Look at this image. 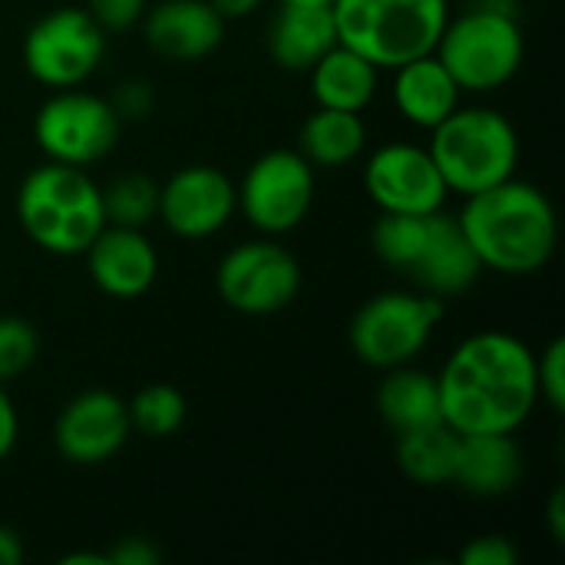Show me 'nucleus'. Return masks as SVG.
<instances>
[{"instance_id":"nucleus-1","label":"nucleus","mask_w":565,"mask_h":565,"mask_svg":"<svg viewBox=\"0 0 565 565\" xmlns=\"http://www.w3.org/2000/svg\"><path fill=\"white\" fill-rule=\"evenodd\" d=\"M440 417L463 434H516L540 407L536 351L500 328L467 334L437 371Z\"/></svg>"},{"instance_id":"nucleus-2","label":"nucleus","mask_w":565,"mask_h":565,"mask_svg":"<svg viewBox=\"0 0 565 565\" xmlns=\"http://www.w3.org/2000/svg\"><path fill=\"white\" fill-rule=\"evenodd\" d=\"M457 222L483 271L493 275H536L559 248V215L553 199L516 175L467 195Z\"/></svg>"},{"instance_id":"nucleus-3","label":"nucleus","mask_w":565,"mask_h":565,"mask_svg":"<svg viewBox=\"0 0 565 565\" xmlns=\"http://www.w3.org/2000/svg\"><path fill=\"white\" fill-rule=\"evenodd\" d=\"M17 222L23 235L46 255L76 258L106 225L99 182L76 166L43 159L17 189Z\"/></svg>"},{"instance_id":"nucleus-4","label":"nucleus","mask_w":565,"mask_h":565,"mask_svg":"<svg viewBox=\"0 0 565 565\" xmlns=\"http://www.w3.org/2000/svg\"><path fill=\"white\" fill-rule=\"evenodd\" d=\"M450 195H477L516 175L520 132L513 119L493 106H457L427 142Z\"/></svg>"},{"instance_id":"nucleus-5","label":"nucleus","mask_w":565,"mask_h":565,"mask_svg":"<svg viewBox=\"0 0 565 565\" xmlns=\"http://www.w3.org/2000/svg\"><path fill=\"white\" fill-rule=\"evenodd\" d=\"M338 43L371 60L381 73L434 53L450 0H331Z\"/></svg>"},{"instance_id":"nucleus-6","label":"nucleus","mask_w":565,"mask_h":565,"mask_svg":"<svg viewBox=\"0 0 565 565\" xmlns=\"http://www.w3.org/2000/svg\"><path fill=\"white\" fill-rule=\"evenodd\" d=\"M434 53L463 93H497L523 70L526 36L520 17L470 3L447 20Z\"/></svg>"},{"instance_id":"nucleus-7","label":"nucleus","mask_w":565,"mask_h":565,"mask_svg":"<svg viewBox=\"0 0 565 565\" xmlns=\"http://www.w3.org/2000/svg\"><path fill=\"white\" fill-rule=\"evenodd\" d=\"M440 321L444 298L401 288L381 291L354 311L348 324V344L361 364L374 371H391L401 364H414L427 351Z\"/></svg>"},{"instance_id":"nucleus-8","label":"nucleus","mask_w":565,"mask_h":565,"mask_svg":"<svg viewBox=\"0 0 565 565\" xmlns=\"http://www.w3.org/2000/svg\"><path fill=\"white\" fill-rule=\"evenodd\" d=\"M122 132V119L106 96L70 86L53 89L33 116V142L50 162L89 169L103 162Z\"/></svg>"},{"instance_id":"nucleus-9","label":"nucleus","mask_w":565,"mask_h":565,"mask_svg":"<svg viewBox=\"0 0 565 565\" xmlns=\"http://www.w3.org/2000/svg\"><path fill=\"white\" fill-rule=\"evenodd\" d=\"M315 166L298 149H268L262 152L235 185V202L242 218L258 235H291L305 225L318 179Z\"/></svg>"},{"instance_id":"nucleus-10","label":"nucleus","mask_w":565,"mask_h":565,"mask_svg":"<svg viewBox=\"0 0 565 565\" xmlns=\"http://www.w3.org/2000/svg\"><path fill=\"white\" fill-rule=\"evenodd\" d=\"M301 262L271 235L232 245L215 268V291L222 305L248 318L285 311L301 295Z\"/></svg>"},{"instance_id":"nucleus-11","label":"nucleus","mask_w":565,"mask_h":565,"mask_svg":"<svg viewBox=\"0 0 565 565\" xmlns=\"http://www.w3.org/2000/svg\"><path fill=\"white\" fill-rule=\"evenodd\" d=\"M23 70L46 89L83 86L106 56V30L86 7H56L30 23L23 46Z\"/></svg>"},{"instance_id":"nucleus-12","label":"nucleus","mask_w":565,"mask_h":565,"mask_svg":"<svg viewBox=\"0 0 565 565\" xmlns=\"http://www.w3.org/2000/svg\"><path fill=\"white\" fill-rule=\"evenodd\" d=\"M364 192L377 212L427 215L447 205L450 189L427 146L391 139L364 162Z\"/></svg>"},{"instance_id":"nucleus-13","label":"nucleus","mask_w":565,"mask_h":565,"mask_svg":"<svg viewBox=\"0 0 565 565\" xmlns=\"http://www.w3.org/2000/svg\"><path fill=\"white\" fill-rule=\"evenodd\" d=\"M53 450L73 467L109 463L132 437L126 401L113 391L89 387L70 397L53 420Z\"/></svg>"},{"instance_id":"nucleus-14","label":"nucleus","mask_w":565,"mask_h":565,"mask_svg":"<svg viewBox=\"0 0 565 565\" xmlns=\"http://www.w3.org/2000/svg\"><path fill=\"white\" fill-rule=\"evenodd\" d=\"M235 212V182L215 166H182L159 185V222L175 238H212L232 222Z\"/></svg>"},{"instance_id":"nucleus-15","label":"nucleus","mask_w":565,"mask_h":565,"mask_svg":"<svg viewBox=\"0 0 565 565\" xmlns=\"http://www.w3.org/2000/svg\"><path fill=\"white\" fill-rule=\"evenodd\" d=\"M83 258L96 291L113 301L142 298L159 278V252L149 242L146 228L103 225Z\"/></svg>"},{"instance_id":"nucleus-16","label":"nucleus","mask_w":565,"mask_h":565,"mask_svg":"<svg viewBox=\"0 0 565 565\" xmlns=\"http://www.w3.org/2000/svg\"><path fill=\"white\" fill-rule=\"evenodd\" d=\"M142 36L149 50L172 63H195L212 56L225 40V20L209 0H159L142 13Z\"/></svg>"},{"instance_id":"nucleus-17","label":"nucleus","mask_w":565,"mask_h":565,"mask_svg":"<svg viewBox=\"0 0 565 565\" xmlns=\"http://www.w3.org/2000/svg\"><path fill=\"white\" fill-rule=\"evenodd\" d=\"M483 275L480 258L473 255L457 215L437 209L430 215V232L424 242V252L407 275L417 291H427L434 298H457L467 295Z\"/></svg>"},{"instance_id":"nucleus-18","label":"nucleus","mask_w":565,"mask_h":565,"mask_svg":"<svg viewBox=\"0 0 565 565\" xmlns=\"http://www.w3.org/2000/svg\"><path fill=\"white\" fill-rule=\"evenodd\" d=\"M334 43L331 3H278L265 33L268 56L288 73H308Z\"/></svg>"},{"instance_id":"nucleus-19","label":"nucleus","mask_w":565,"mask_h":565,"mask_svg":"<svg viewBox=\"0 0 565 565\" xmlns=\"http://www.w3.org/2000/svg\"><path fill=\"white\" fill-rule=\"evenodd\" d=\"M523 480V450L513 434H463L457 444L454 483L470 497L500 500Z\"/></svg>"},{"instance_id":"nucleus-20","label":"nucleus","mask_w":565,"mask_h":565,"mask_svg":"<svg viewBox=\"0 0 565 565\" xmlns=\"http://www.w3.org/2000/svg\"><path fill=\"white\" fill-rule=\"evenodd\" d=\"M391 103L401 119H407L417 129L440 126L463 99V89L450 76V70L437 60V53H424L417 60L401 63L391 70Z\"/></svg>"},{"instance_id":"nucleus-21","label":"nucleus","mask_w":565,"mask_h":565,"mask_svg":"<svg viewBox=\"0 0 565 565\" xmlns=\"http://www.w3.org/2000/svg\"><path fill=\"white\" fill-rule=\"evenodd\" d=\"M311 96L315 106L328 109H348V113H364L381 86V70L364 60L361 53L334 43L311 70H308Z\"/></svg>"},{"instance_id":"nucleus-22","label":"nucleus","mask_w":565,"mask_h":565,"mask_svg":"<svg viewBox=\"0 0 565 565\" xmlns=\"http://www.w3.org/2000/svg\"><path fill=\"white\" fill-rule=\"evenodd\" d=\"M381 374L384 377L377 384L374 407L394 434H407V430L444 420L437 374H430L417 364H401V367H391Z\"/></svg>"},{"instance_id":"nucleus-23","label":"nucleus","mask_w":565,"mask_h":565,"mask_svg":"<svg viewBox=\"0 0 565 565\" xmlns=\"http://www.w3.org/2000/svg\"><path fill=\"white\" fill-rule=\"evenodd\" d=\"M315 169H344L367 149V126L361 113L318 106L298 129L295 146Z\"/></svg>"},{"instance_id":"nucleus-24","label":"nucleus","mask_w":565,"mask_h":565,"mask_svg":"<svg viewBox=\"0 0 565 565\" xmlns=\"http://www.w3.org/2000/svg\"><path fill=\"white\" fill-rule=\"evenodd\" d=\"M457 444H460V434L447 427L444 420L397 434V444H394L397 470L417 487H450Z\"/></svg>"},{"instance_id":"nucleus-25","label":"nucleus","mask_w":565,"mask_h":565,"mask_svg":"<svg viewBox=\"0 0 565 565\" xmlns=\"http://www.w3.org/2000/svg\"><path fill=\"white\" fill-rule=\"evenodd\" d=\"M99 189H103L106 225L146 228V225L159 222V182L156 179H149L142 172H126Z\"/></svg>"},{"instance_id":"nucleus-26","label":"nucleus","mask_w":565,"mask_h":565,"mask_svg":"<svg viewBox=\"0 0 565 565\" xmlns=\"http://www.w3.org/2000/svg\"><path fill=\"white\" fill-rule=\"evenodd\" d=\"M132 434L149 440H169L185 424V397L172 384H146L126 401Z\"/></svg>"},{"instance_id":"nucleus-27","label":"nucleus","mask_w":565,"mask_h":565,"mask_svg":"<svg viewBox=\"0 0 565 565\" xmlns=\"http://www.w3.org/2000/svg\"><path fill=\"white\" fill-rule=\"evenodd\" d=\"M40 354V334L36 328L20 315H0V384H10Z\"/></svg>"},{"instance_id":"nucleus-28","label":"nucleus","mask_w":565,"mask_h":565,"mask_svg":"<svg viewBox=\"0 0 565 565\" xmlns=\"http://www.w3.org/2000/svg\"><path fill=\"white\" fill-rule=\"evenodd\" d=\"M536 387H540V401L553 411H565V341L553 338L543 354H536Z\"/></svg>"},{"instance_id":"nucleus-29","label":"nucleus","mask_w":565,"mask_h":565,"mask_svg":"<svg viewBox=\"0 0 565 565\" xmlns=\"http://www.w3.org/2000/svg\"><path fill=\"white\" fill-rule=\"evenodd\" d=\"M460 563L463 565H516L520 563V550L510 536L503 533H487V536H473L463 550H460Z\"/></svg>"},{"instance_id":"nucleus-30","label":"nucleus","mask_w":565,"mask_h":565,"mask_svg":"<svg viewBox=\"0 0 565 565\" xmlns=\"http://www.w3.org/2000/svg\"><path fill=\"white\" fill-rule=\"evenodd\" d=\"M149 0H86L89 17L106 30V33H122L136 26L146 13Z\"/></svg>"},{"instance_id":"nucleus-31","label":"nucleus","mask_w":565,"mask_h":565,"mask_svg":"<svg viewBox=\"0 0 565 565\" xmlns=\"http://www.w3.org/2000/svg\"><path fill=\"white\" fill-rule=\"evenodd\" d=\"M106 563L109 565H159L162 563V550L146 540V536H122L106 550Z\"/></svg>"},{"instance_id":"nucleus-32","label":"nucleus","mask_w":565,"mask_h":565,"mask_svg":"<svg viewBox=\"0 0 565 565\" xmlns=\"http://www.w3.org/2000/svg\"><path fill=\"white\" fill-rule=\"evenodd\" d=\"M113 109L119 113V119H142V116H149V109H152V89H149V83H142V79H126L116 93H113Z\"/></svg>"},{"instance_id":"nucleus-33","label":"nucleus","mask_w":565,"mask_h":565,"mask_svg":"<svg viewBox=\"0 0 565 565\" xmlns=\"http://www.w3.org/2000/svg\"><path fill=\"white\" fill-rule=\"evenodd\" d=\"M17 440H20V414L13 407L7 384H0V463L13 454Z\"/></svg>"},{"instance_id":"nucleus-34","label":"nucleus","mask_w":565,"mask_h":565,"mask_svg":"<svg viewBox=\"0 0 565 565\" xmlns=\"http://www.w3.org/2000/svg\"><path fill=\"white\" fill-rule=\"evenodd\" d=\"M546 530L553 536V543L565 540V493L563 487H556L546 500Z\"/></svg>"},{"instance_id":"nucleus-35","label":"nucleus","mask_w":565,"mask_h":565,"mask_svg":"<svg viewBox=\"0 0 565 565\" xmlns=\"http://www.w3.org/2000/svg\"><path fill=\"white\" fill-rule=\"evenodd\" d=\"M212 3V10L228 23V20H242V17H248V13H255L265 0H209Z\"/></svg>"},{"instance_id":"nucleus-36","label":"nucleus","mask_w":565,"mask_h":565,"mask_svg":"<svg viewBox=\"0 0 565 565\" xmlns=\"http://www.w3.org/2000/svg\"><path fill=\"white\" fill-rule=\"evenodd\" d=\"M23 556H26L23 540H20L13 530L0 526V565H20L23 563Z\"/></svg>"},{"instance_id":"nucleus-37","label":"nucleus","mask_w":565,"mask_h":565,"mask_svg":"<svg viewBox=\"0 0 565 565\" xmlns=\"http://www.w3.org/2000/svg\"><path fill=\"white\" fill-rule=\"evenodd\" d=\"M60 563L73 565V563H86V565H109L106 563V553H66Z\"/></svg>"},{"instance_id":"nucleus-38","label":"nucleus","mask_w":565,"mask_h":565,"mask_svg":"<svg viewBox=\"0 0 565 565\" xmlns=\"http://www.w3.org/2000/svg\"><path fill=\"white\" fill-rule=\"evenodd\" d=\"M278 3H331V0H278Z\"/></svg>"}]
</instances>
